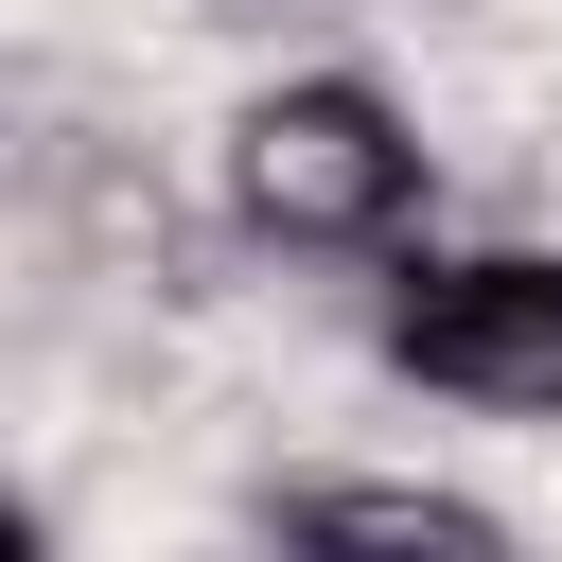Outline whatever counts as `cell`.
<instances>
[{
	"label": "cell",
	"mask_w": 562,
	"mask_h": 562,
	"mask_svg": "<svg viewBox=\"0 0 562 562\" xmlns=\"http://www.w3.org/2000/svg\"><path fill=\"white\" fill-rule=\"evenodd\" d=\"M228 193H246L263 246H386V228L422 211V140H404L386 88L299 70V88H263V105L228 123Z\"/></svg>",
	"instance_id": "1"
},
{
	"label": "cell",
	"mask_w": 562,
	"mask_h": 562,
	"mask_svg": "<svg viewBox=\"0 0 562 562\" xmlns=\"http://www.w3.org/2000/svg\"><path fill=\"white\" fill-rule=\"evenodd\" d=\"M386 351H404L439 404L562 422V246H457V263H404V281H386Z\"/></svg>",
	"instance_id": "2"
},
{
	"label": "cell",
	"mask_w": 562,
	"mask_h": 562,
	"mask_svg": "<svg viewBox=\"0 0 562 562\" xmlns=\"http://www.w3.org/2000/svg\"><path fill=\"white\" fill-rule=\"evenodd\" d=\"M281 544H422V562H492L509 527H492L474 492H404V474H369V492H281Z\"/></svg>",
	"instance_id": "3"
}]
</instances>
